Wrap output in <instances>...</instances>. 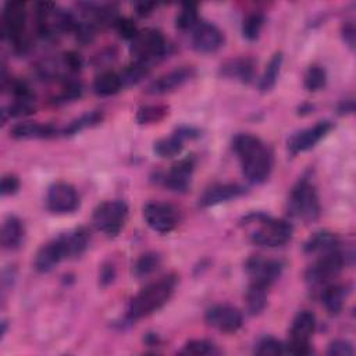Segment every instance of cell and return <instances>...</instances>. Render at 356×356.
<instances>
[{
  "label": "cell",
  "instance_id": "obj_1",
  "mask_svg": "<svg viewBox=\"0 0 356 356\" xmlns=\"http://www.w3.org/2000/svg\"><path fill=\"white\" fill-rule=\"evenodd\" d=\"M245 178L252 184L266 181L273 169V153L267 145L255 135L239 134L232 141Z\"/></svg>",
  "mask_w": 356,
  "mask_h": 356
},
{
  "label": "cell",
  "instance_id": "obj_2",
  "mask_svg": "<svg viewBox=\"0 0 356 356\" xmlns=\"http://www.w3.org/2000/svg\"><path fill=\"white\" fill-rule=\"evenodd\" d=\"M176 284L177 278L174 276H166L146 285L131 299L127 317L130 320H138L162 309L171 298Z\"/></svg>",
  "mask_w": 356,
  "mask_h": 356
},
{
  "label": "cell",
  "instance_id": "obj_3",
  "mask_svg": "<svg viewBox=\"0 0 356 356\" xmlns=\"http://www.w3.org/2000/svg\"><path fill=\"white\" fill-rule=\"evenodd\" d=\"M251 219V223L256 226L251 232L253 244L264 248H277L291 241L294 227L287 220H277L263 213L253 214Z\"/></svg>",
  "mask_w": 356,
  "mask_h": 356
},
{
  "label": "cell",
  "instance_id": "obj_4",
  "mask_svg": "<svg viewBox=\"0 0 356 356\" xmlns=\"http://www.w3.org/2000/svg\"><path fill=\"white\" fill-rule=\"evenodd\" d=\"M27 10L23 2H8L3 9V35L9 38L15 51L24 53L28 48Z\"/></svg>",
  "mask_w": 356,
  "mask_h": 356
},
{
  "label": "cell",
  "instance_id": "obj_5",
  "mask_svg": "<svg viewBox=\"0 0 356 356\" xmlns=\"http://www.w3.org/2000/svg\"><path fill=\"white\" fill-rule=\"evenodd\" d=\"M288 210L291 216L303 221H313L319 217V196L314 187L309 183V180L303 178L294 187L288 201Z\"/></svg>",
  "mask_w": 356,
  "mask_h": 356
},
{
  "label": "cell",
  "instance_id": "obj_6",
  "mask_svg": "<svg viewBox=\"0 0 356 356\" xmlns=\"http://www.w3.org/2000/svg\"><path fill=\"white\" fill-rule=\"evenodd\" d=\"M167 45L163 34L158 30L139 31L131 41L130 52L135 62L151 66L162 59L166 53Z\"/></svg>",
  "mask_w": 356,
  "mask_h": 356
},
{
  "label": "cell",
  "instance_id": "obj_7",
  "mask_svg": "<svg viewBox=\"0 0 356 356\" xmlns=\"http://www.w3.org/2000/svg\"><path fill=\"white\" fill-rule=\"evenodd\" d=\"M127 217H128V206L126 202L108 201L95 209L92 216V223L99 231L110 237H115L123 230L127 221Z\"/></svg>",
  "mask_w": 356,
  "mask_h": 356
},
{
  "label": "cell",
  "instance_id": "obj_8",
  "mask_svg": "<svg viewBox=\"0 0 356 356\" xmlns=\"http://www.w3.org/2000/svg\"><path fill=\"white\" fill-rule=\"evenodd\" d=\"M316 328V317L309 310L299 312L292 320L289 328V341L285 352L292 355H309L312 353L310 338Z\"/></svg>",
  "mask_w": 356,
  "mask_h": 356
},
{
  "label": "cell",
  "instance_id": "obj_9",
  "mask_svg": "<svg viewBox=\"0 0 356 356\" xmlns=\"http://www.w3.org/2000/svg\"><path fill=\"white\" fill-rule=\"evenodd\" d=\"M344 263H345L344 255L338 248L327 253H323L319 257V260L307 269L306 280L313 285L327 284L331 278H334L342 270Z\"/></svg>",
  "mask_w": 356,
  "mask_h": 356
},
{
  "label": "cell",
  "instance_id": "obj_10",
  "mask_svg": "<svg viewBox=\"0 0 356 356\" xmlns=\"http://www.w3.org/2000/svg\"><path fill=\"white\" fill-rule=\"evenodd\" d=\"M146 224L159 234H169L178 226L177 209L164 202H151L144 207Z\"/></svg>",
  "mask_w": 356,
  "mask_h": 356
},
{
  "label": "cell",
  "instance_id": "obj_11",
  "mask_svg": "<svg viewBox=\"0 0 356 356\" xmlns=\"http://www.w3.org/2000/svg\"><path fill=\"white\" fill-rule=\"evenodd\" d=\"M48 209L58 214L73 213L80 206V196L77 189L69 183H56L49 187L46 195Z\"/></svg>",
  "mask_w": 356,
  "mask_h": 356
},
{
  "label": "cell",
  "instance_id": "obj_12",
  "mask_svg": "<svg viewBox=\"0 0 356 356\" xmlns=\"http://www.w3.org/2000/svg\"><path fill=\"white\" fill-rule=\"evenodd\" d=\"M282 263L280 260L263 259V257H251L246 262V273L251 278V284H257L264 288H269L282 273Z\"/></svg>",
  "mask_w": 356,
  "mask_h": 356
},
{
  "label": "cell",
  "instance_id": "obj_13",
  "mask_svg": "<svg viewBox=\"0 0 356 356\" xmlns=\"http://www.w3.org/2000/svg\"><path fill=\"white\" fill-rule=\"evenodd\" d=\"M206 323L221 331V332H235L242 327V313L239 309L231 305H214L206 312Z\"/></svg>",
  "mask_w": 356,
  "mask_h": 356
},
{
  "label": "cell",
  "instance_id": "obj_14",
  "mask_svg": "<svg viewBox=\"0 0 356 356\" xmlns=\"http://www.w3.org/2000/svg\"><path fill=\"white\" fill-rule=\"evenodd\" d=\"M224 44L223 33L212 23L201 22L192 31V46L199 53H213Z\"/></svg>",
  "mask_w": 356,
  "mask_h": 356
},
{
  "label": "cell",
  "instance_id": "obj_15",
  "mask_svg": "<svg viewBox=\"0 0 356 356\" xmlns=\"http://www.w3.org/2000/svg\"><path fill=\"white\" fill-rule=\"evenodd\" d=\"M331 130L332 124L330 121H320L313 127L302 130L291 137V139L288 141V151L292 155L306 152L314 148Z\"/></svg>",
  "mask_w": 356,
  "mask_h": 356
},
{
  "label": "cell",
  "instance_id": "obj_16",
  "mask_svg": "<svg viewBox=\"0 0 356 356\" xmlns=\"http://www.w3.org/2000/svg\"><path fill=\"white\" fill-rule=\"evenodd\" d=\"M69 259L67 249L62 235L45 244L37 253L34 266L40 273H48L53 270L60 262Z\"/></svg>",
  "mask_w": 356,
  "mask_h": 356
},
{
  "label": "cell",
  "instance_id": "obj_17",
  "mask_svg": "<svg viewBox=\"0 0 356 356\" xmlns=\"http://www.w3.org/2000/svg\"><path fill=\"white\" fill-rule=\"evenodd\" d=\"M195 71L191 67H181L177 70H173L158 80H155L149 87H148V94L151 95H164L169 92H173L183 87L187 81H189L194 77Z\"/></svg>",
  "mask_w": 356,
  "mask_h": 356
},
{
  "label": "cell",
  "instance_id": "obj_18",
  "mask_svg": "<svg viewBox=\"0 0 356 356\" xmlns=\"http://www.w3.org/2000/svg\"><path fill=\"white\" fill-rule=\"evenodd\" d=\"M194 166H195L194 158H187L180 160L173 166V169L164 177V185L171 191H177V192L187 191L191 183Z\"/></svg>",
  "mask_w": 356,
  "mask_h": 356
},
{
  "label": "cell",
  "instance_id": "obj_19",
  "mask_svg": "<svg viewBox=\"0 0 356 356\" xmlns=\"http://www.w3.org/2000/svg\"><path fill=\"white\" fill-rule=\"evenodd\" d=\"M245 194V188L238 184H220L214 185L205 191V194L199 199V205L202 207H209L219 205L221 202H228L237 199Z\"/></svg>",
  "mask_w": 356,
  "mask_h": 356
},
{
  "label": "cell",
  "instance_id": "obj_20",
  "mask_svg": "<svg viewBox=\"0 0 356 356\" xmlns=\"http://www.w3.org/2000/svg\"><path fill=\"white\" fill-rule=\"evenodd\" d=\"M24 237H26L24 223L16 216L8 217L2 226V234H0L2 246L8 251H15L22 246V244L24 242Z\"/></svg>",
  "mask_w": 356,
  "mask_h": 356
},
{
  "label": "cell",
  "instance_id": "obj_21",
  "mask_svg": "<svg viewBox=\"0 0 356 356\" xmlns=\"http://www.w3.org/2000/svg\"><path fill=\"white\" fill-rule=\"evenodd\" d=\"M12 137L16 139H42V138H52L58 134V130L51 124H40V123H19L16 124L12 131Z\"/></svg>",
  "mask_w": 356,
  "mask_h": 356
},
{
  "label": "cell",
  "instance_id": "obj_22",
  "mask_svg": "<svg viewBox=\"0 0 356 356\" xmlns=\"http://www.w3.org/2000/svg\"><path fill=\"white\" fill-rule=\"evenodd\" d=\"M338 245H339V239L335 234L330 231H319L307 239V242L305 244V252L310 255L313 253L323 255L337 249Z\"/></svg>",
  "mask_w": 356,
  "mask_h": 356
},
{
  "label": "cell",
  "instance_id": "obj_23",
  "mask_svg": "<svg viewBox=\"0 0 356 356\" xmlns=\"http://www.w3.org/2000/svg\"><path fill=\"white\" fill-rule=\"evenodd\" d=\"M191 131H178L177 134L169 137V138H163L160 141H158L155 144V153L160 158H173V156H177L183 148H184V139L188 138L191 134Z\"/></svg>",
  "mask_w": 356,
  "mask_h": 356
},
{
  "label": "cell",
  "instance_id": "obj_24",
  "mask_svg": "<svg viewBox=\"0 0 356 356\" xmlns=\"http://www.w3.org/2000/svg\"><path fill=\"white\" fill-rule=\"evenodd\" d=\"M121 76L115 71H105L96 77L94 83V91L99 96H112L123 90Z\"/></svg>",
  "mask_w": 356,
  "mask_h": 356
},
{
  "label": "cell",
  "instance_id": "obj_25",
  "mask_svg": "<svg viewBox=\"0 0 356 356\" xmlns=\"http://www.w3.org/2000/svg\"><path fill=\"white\" fill-rule=\"evenodd\" d=\"M345 288L337 284H328L321 292V302L330 314H338L342 310Z\"/></svg>",
  "mask_w": 356,
  "mask_h": 356
},
{
  "label": "cell",
  "instance_id": "obj_26",
  "mask_svg": "<svg viewBox=\"0 0 356 356\" xmlns=\"http://www.w3.org/2000/svg\"><path fill=\"white\" fill-rule=\"evenodd\" d=\"M224 76L235 77L242 83H251L255 74V63L251 59H237L227 63L224 67Z\"/></svg>",
  "mask_w": 356,
  "mask_h": 356
},
{
  "label": "cell",
  "instance_id": "obj_27",
  "mask_svg": "<svg viewBox=\"0 0 356 356\" xmlns=\"http://www.w3.org/2000/svg\"><path fill=\"white\" fill-rule=\"evenodd\" d=\"M245 300H246V309L251 314L256 316L262 313L267 303V288L257 284H251L246 291Z\"/></svg>",
  "mask_w": 356,
  "mask_h": 356
},
{
  "label": "cell",
  "instance_id": "obj_28",
  "mask_svg": "<svg viewBox=\"0 0 356 356\" xmlns=\"http://www.w3.org/2000/svg\"><path fill=\"white\" fill-rule=\"evenodd\" d=\"M281 66H282V55L281 53H276L271 60L269 62L266 70H264V74L260 80V84H259V90L262 92H270L276 84H277V80H278V76H280V71H281Z\"/></svg>",
  "mask_w": 356,
  "mask_h": 356
},
{
  "label": "cell",
  "instance_id": "obj_29",
  "mask_svg": "<svg viewBox=\"0 0 356 356\" xmlns=\"http://www.w3.org/2000/svg\"><path fill=\"white\" fill-rule=\"evenodd\" d=\"M162 263V257L159 253L148 252L144 253L134 266V273L137 277H146L152 273H155Z\"/></svg>",
  "mask_w": 356,
  "mask_h": 356
},
{
  "label": "cell",
  "instance_id": "obj_30",
  "mask_svg": "<svg viewBox=\"0 0 356 356\" xmlns=\"http://www.w3.org/2000/svg\"><path fill=\"white\" fill-rule=\"evenodd\" d=\"M183 352L187 355H195V356H214L221 353L217 345L206 339H192L187 342Z\"/></svg>",
  "mask_w": 356,
  "mask_h": 356
},
{
  "label": "cell",
  "instance_id": "obj_31",
  "mask_svg": "<svg viewBox=\"0 0 356 356\" xmlns=\"http://www.w3.org/2000/svg\"><path fill=\"white\" fill-rule=\"evenodd\" d=\"M198 9L196 5L192 3H187L183 5L180 13L177 15L176 19V26L178 30L187 31V30H194L195 26L198 24Z\"/></svg>",
  "mask_w": 356,
  "mask_h": 356
},
{
  "label": "cell",
  "instance_id": "obj_32",
  "mask_svg": "<svg viewBox=\"0 0 356 356\" xmlns=\"http://www.w3.org/2000/svg\"><path fill=\"white\" fill-rule=\"evenodd\" d=\"M264 24V16L262 13L249 15L242 24V34L248 41H256Z\"/></svg>",
  "mask_w": 356,
  "mask_h": 356
},
{
  "label": "cell",
  "instance_id": "obj_33",
  "mask_svg": "<svg viewBox=\"0 0 356 356\" xmlns=\"http://www.w3.org/2000/svg\"><path fill=\"white\" fill-rule=\"evenodd\" d=\"M102 121V113L99 112H91V113H87L84 116H81L78 120L70 123L69 127L65 128L63 134L65 135H74L88 127H92V126H96Z\"/></svg>",
  "mask_w": 356,
  "mask_h": 356
},
{
  "label": "cell",
  "instance_id": "obj_34",
  "mask_svg": "<svg viewBox=\"0 0 356 356\" xmlns=\"http://www.w3.org/2000/svg\"><path fill=\"white\" fill-rule=\"evenodd\" d=\"M327 76L324 69L320 66H312L309 67L306 76H305V88L310 92H317L325 87Z\"/></svg>",
  "mask_w": 356,
  "mask_h": 356
},
{
  "label": "cell",
  "instance_id": "obj_35",
  "mask_svg": "<svg viewBox=\"0 0 356 356\" xmlns=\"http://www.w3.org/2000/svg\"><path fill=\"white\" fill-rule=\"evenodd\" d=\"M151 66L135 62L134 65H131L128 69H126L120 76L123 80V85H133V84H138L139 81H142L148 73H149Z\"/></svg>",
  "mask_w": 356,
  "mask_h": 356
},
{
  "label": "cell",
  "instance_id": "obj_36",
  "mask_svg": "<svg viewBox=\"0 0 356 356\" xmlns=\"http://www.w3.org/2000/svg\"><path fill=\"white\" fill-rule=\"evenodd\" d=\"M255 353L263 355V356L281 355V353H285V345H282L278 339H276L273 337H264L257 342V345L255 348Z\"/></svg>",
  "mask_w": 356,
  "mask_h": 356
},
{
  "label": "cell",
  "instance_id": "obj_37",
  "mask_svg": "<svg viewBox=\"0 0 356 356\" xmlns=\"http://www.w3.org/2000/svg\"><path fill=\"white\" fill-rule=\"evenodd\" d=\"M167 113V109L163 106H144L137 113V120L139 124L156 123L162 120Z\"/></svg>",
  "mask_w": 356,
  "mask_h": 356
},
{
  "label": "cell",
  "instance_id": "obj_38",
  "mask_svg": "<svg viewBox=\"0 0 356 356\" xmlns=\"http://www.w3.org/2000/svg\"><path fill=\"white\" fill-rule=\"evenodd\" d=\"M353 353H355V350H353V346L350 345V342L342 341V339L332 341L327 349V355H330V356H352Z\"/></svg>",
  "mask_w": 356,
  "mask_h": 356
},
{
  "label": "cell",
  "instance_id": "obj_39",
  "mask_svg": "<svg viewBox=\"0 0 356 356\" xmlns=\"http://www.w3.org/2000/svg\"><path fill=\"white\" fill-rule=\"evenodd\" d=\"M116 28L119 31V34L126 38V40H134V37L138 34L134 23L131 20L127 19H119L116 20Z\"/></svg>",
  "mask_w": 356,
  "mask_h": 356
},
{
  "label": "cell",
  "instance_id": "obj_40",
  "mask_svg": "<svg viewBox=\"0 0 356 356\" xmlns=\"http://www.w3.org/2000/svg\"><path fill=\"white\" fill-rule=\"evenodd\" d=\"M20 188V181L16 176H5L2 178V185H0V191H2L3 196L13 195L19 191Z\"/></svg>",
  "mask_w": 356,
  "mask_h": 356
},
{
  "label": "cell",
  "instance_id": "obj_41",
  "mask_svg": "<svg viewBox=\"0 0 356 356\" xmlns=\"http://www.w3.org/2000/svg\"><path fill=\"white\" fill-rule=\"evenodd\" d=\"M65 62H66V65L69 66V69L73 70V71H78V70L81 69V66H83V59H81V56L77 55V53H74V52L66 53Z\"/></svg>",
  "mask_w": 356,
  "mask_h": 356
},
{
  "label": "cell",
  "instance_id": "obj_42",
  "mask_svg": "<svg viewBox=\"0 0 356 356\" xmlns=\"http://www.w3.org/2000/svg\"><path fill=\"white\" fill-rule=\"evenodd\" d=\"M342 37H344V41L348 44V46L350 49H353V46H355V27H353L352 23L344 26Z\"/></svg>",
  "mask_w": 356,
  "mask_h": 356
},
{
  "label": "cell",
  "instance_id": "obj_43",
  "mask_svg": "<svg viewBox=\"0 0 356 356\" xmlns=\"http://www.w3.org/2000/svg\"><path fill=\"white\" fill-rule=\"evenodd\" d=\"M353 109H355L353 101H345V102L341 103V106H339L338 110H339L341 115H346V113H352Z\"/></svg>",
  "mask_w": 356,
  "mask_h": 356
},
{
  "label": "cell",
  "instance_id": "obj_44",
  "mask_svg": "<svg viewBox=\"0 0 356 356\" xmlns=\"http://www.w3.org/2000/svg\"><path fill=\"white\" fill-rule=\"evenodd\" d=\"M152 8H153V5H151V3H142V5H138V15L145 16V15L151 13L149 10H151Z\"/></svg>",
  "mask_w": 356,
  "mask_h": 356
}]
</instances>
